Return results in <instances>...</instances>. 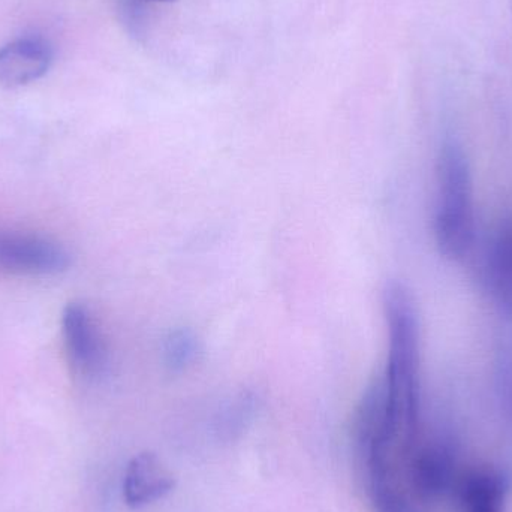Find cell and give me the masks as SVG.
<instances>
[{"mask_svg":"<svg viewBox=\"0 0 512 512\" xmlns=\"http://www.w3.org/2000/svg\"><path fill=\"white\" fill-rule=\"evenodd\" d=\"M436 246L445 258L462 259L475 239L474 182L465 150L447 141L438 158V204L435 222Z\"/></svg>","mask_w":512,"mask_h":512,"instance_id":"cell-1","label":"cell"},{"mask_svg":"<svg viewBox=\"0 0 512 512\" xmlns=\"http://www.w3.org/2000/svg\"><path fill=\"white\" fill-rule=\"evenodd\" d=\"M456 448L447 438L420 436L406 460V481L417 502H433L456 489Z\"/></svg>","mask_w":512,"mask_h":512,"instance_id":"cell-2","label":"cell"},{"mask_svg":"<svg viewBox=\"0 0 512 512\" xmlns=\"http://www.w3.org/2000/svg\"><path fill=\"white\" fill-rule=\"evenodd\" d=\"M69 254L39 234L0 228V271L17 276H50L69 267Z\"/></svg>","mask_w":512,"mask_h":512,"instance_id":"cell-3","label":"cell"},{"mask_svg":"<svg viewBox=\"0 0 512 512\" xmlns=\"http://www.w3.org/2000/svg\"><path fill=\"white\" fill-rule=\"evenodd\" d=\"M62 330L74 372L86 379L99 378L107 369V343L90 310L83 304H68L63 312Z\"/></svg>","mask_w":512,"mask_h":512,"instance_id":"cell-4","label":"cell"},{"mask_svg":"<svg viewBox=\"0 0 512 512\" xmlns=\"http://www.w3.org/2000/svg\"><path fill=\"white\" fill-rule=\"evenodd\" d=\"M176 487V478L155 453L144 451L129 460L123 477V499L140 510L161 501Z\"/></svg>","mask_w":512,"mask_h":512,"instance_id":"cell-5","label":"cell"},{"mask_svg":"<svg viewBox=\"0 0 512 512\" xmlns=\"http://www.w3.org/2000/svg\"><path fill=\"white\" fill-rule=\"evenodd\" d=\"M53 60L50 45L41 38L26 36L0 48V86H27L47 74Z\"/></svg>","mask_w":512,"mask_h":512,"instance_id":"cell-6","label":"cell"},{"mask_svg":"<svg viewBox=\"0 0 512 512\" xmlns=\"http://www.w3.org/2000/svg\"><path fill=\"white\" fill-rule=\"evenodd\" d=\"M454 490L463 512H505L510 483L498 469L481 468L462 475Z\"/></svg>","mask_w":512,"mask_h":512,"instance_id":"cell-7","label":"cell"},{"mask_svg":"<svg viewBox=\"0 0 512 512\" xmlns=\"http://www.w3.org/2000/svg\"><path fill=\"white\" fill-rule=\"evenodd\" d=\"M487 271L493 294L512 309V225L504 228L493 242Z\"/></svg>","mask_w":512,"mask_h":512,"instance_id":"cell-8","label":"cell"},{"mask_svg":"<svg viewBox=\"0 0 512 512\" xmlns=\"http://www.w3.org/2000/svg\"><path fill=\"white\" fill-rule=\"evenodd\" d=\"M201 354L198 337L191 330L171 331L164 342L165 366L173 372H183L194 366Z\"/></svg>","mask_w":512,"mask_h":512,"instance_id":"cell-9","label":"cell"},{"mask_svg":"<svg viewBox=\"0 0 512 512\" xmlns=\"http://www.w3.org/2000/svg\"><path fill=\"white\" fill-rule=\"evenodd\" d=\"M153 2H176V0H153Z\"/></svg>","mask_w":512,"mask_h":512,"instance_id":"cell-10","label":"cell"}]
</instances>
